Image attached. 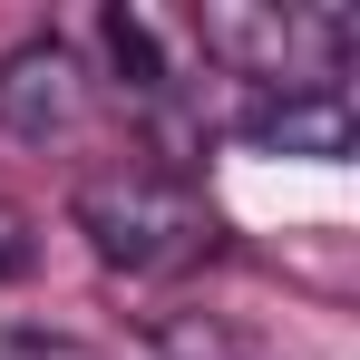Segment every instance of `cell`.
Instances as JSON below:
<instances>
[{
	"instance_id": "cell-5",
	"label": "cell",
	"mask_w": 360,
	"mask_h": 360,
	"mask_svg": "<svg viewBox=\"0 0 360 360\" xmlns=\"http://www.w3.org/2000/svg\"><path fill=\"white\" fill-rule=\"evenodd\" d=\"M30 263H39V224H30V214L0 195V283H20Z\"/></svg>"
},
{
	"instance_id": "cell-1",
	"label": "cell",
	"mask_w": 360,
	"mask_h": 360,
	"mask_svg": "<svg viewBox=\"0 0 360 360\" xmlns=\"http://www.w3.org/2000/svg\"><path fill=\"white\" fill-rule=\"evenodd\" d=\"M78 234L117 273H185V263L214 253V214L166 166H108V176L78 185Z\"/></svg>"
},
{
	"instance_id": "cell-4",
	"label": "cell",
	"mask_w": 360,
	"mask_h": 360,
	"mask_svg": "<svg viewBox=\"0 0 360 360\" xmlns=\"http://www.w3.org/2000/svg\"><path fill=\"white\" fill-rule=\"evenodd\" d=\"M351 88H273L253 117H243V136L253 146H273V156H351Z\"/></svg>"
},
{
	"instance_id": "cell-2",
	"label": "cell",
	"mask_w": 360,
	"mask_h": 360,
	"mask_svg": "<svg viewBox=\"0 0 360 360\" xmlns=\"http://www.w3.org/2000/svg\"><path fill=\"white\" fill-rule=\"evenodd\" d=\"M205 49L253 88H341L351 20H331V10H205Z\"/></svg>"
},
{
	"instance_id": "cell-3",
	"label": "cell",
	"mask_w": 360,
	"mask_h": 360,
	"mask_svg": "<svg viewBox=\"0 0 360 360\" xmlns=\"http://www.w3.org/2000/svg\"><path fill=\"white\" fill-rule=\"evenodd\" d=\"M78 108H88V78L68 59V39H20V49L0 59V127H10V136L49 146V136L78 127Z\"/></svg>"
},
{
	"instance_id": "cell-6",
	"label": "cell",
	"mask_w": 360,
	"mask_h": 360,
	"mask_svg": "<svg viewBox=\"0 0 360 360\" xmlns=\"http://www.w3.org/2000/svg\"><path fill=\"white\" fill-rule=\"evenodd\" d=\"M166 360H243V351L224 341V331H205V321H195V331H176V341H166Z\"/></svg>"
}]
</instances>
